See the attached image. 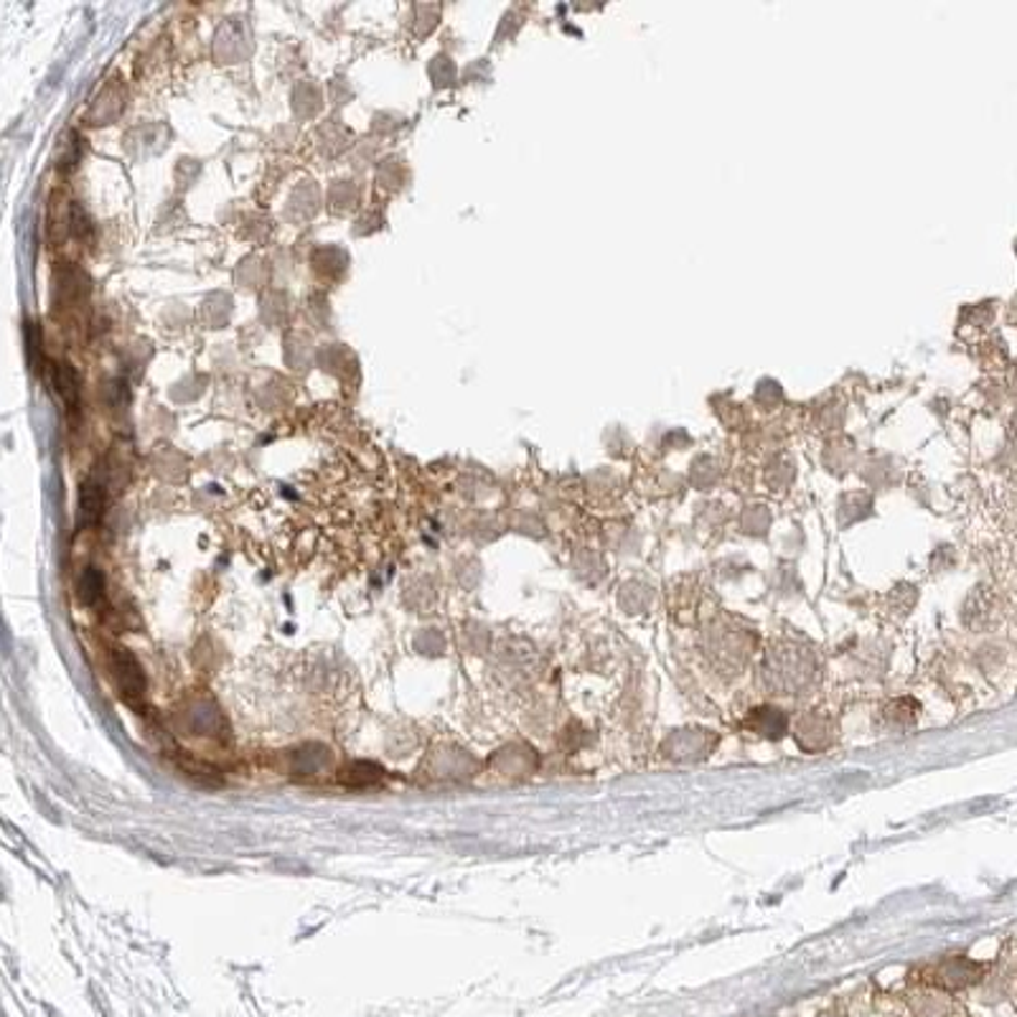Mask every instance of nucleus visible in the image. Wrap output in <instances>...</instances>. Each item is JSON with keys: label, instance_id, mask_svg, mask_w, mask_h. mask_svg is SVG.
Segmentation results:
<instances>
[{"label": "nucleus", "instance_id": "1", "mask_svg": "<svg viewBox=\"0 0 1017 1017\" xmlns=\"http://www.w3.org/2000/svg\"><path fill=\"white\" fill-rule=\"evenodd\" d=\"M748 728L756 730V733H764L766 737H779L786 730V718L773 707H758L756 712H751Z\"/></svg>", "mask_w": 1017, "mask_h": 1017}]
</instances>
